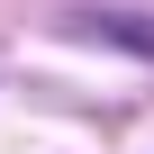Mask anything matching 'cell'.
Returning <instances> with one entry per match:
<instances>
[{"instance_id": "cell-1", "label": "cell", "mask_w": 154, "mask_h": 154, "mask_svg": "<svg viewBox=\"0 0 154 154\" xmlns=\"http://www.w3.org/2000/svg\"><path fill=\"white\" fill-rule=\"evenodd\" d=\"M72 36H109V45H127V54H154V27H145L136 9H72Z\"/></svg>"}]
</instances>
